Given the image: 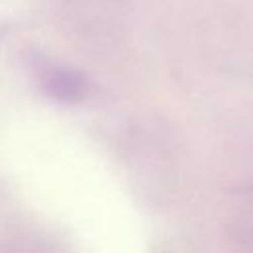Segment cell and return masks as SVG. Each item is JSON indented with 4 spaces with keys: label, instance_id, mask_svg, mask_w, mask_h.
Wrapping results in <instances>:
<instances>
[{
    "label": "cell",
    "instance_id": "obj_1",
    "mask_svg": "<svg viewBox=\"0 0 253 253\" xmlns=\"http://www.w3.org/2000/svg\"><path fill=\"white\" fill-rule=\"evenodd\" d=\"M45 87L59 99H79L85 91V81L79 73L69 69H51L45 77Z\"/></svg>",
    "mask_w": 253,
    "mask_h": 253
}]
</instances>
